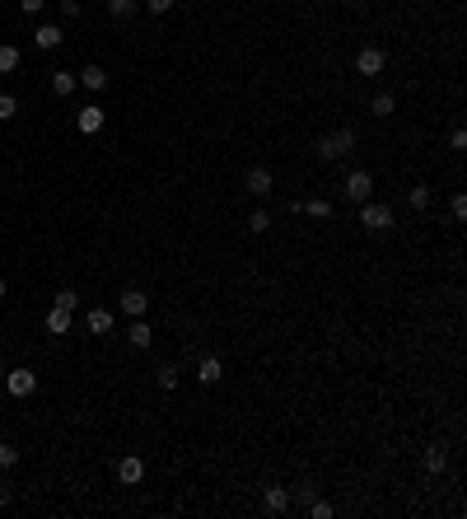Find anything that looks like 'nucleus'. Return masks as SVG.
Masks as SVG:
<instances>
[{
  "label": "nucleus",
  "instance_id": "nucleus-5",
  "mask_svg": "<svg viewBox=\"0 0 467 519\" xmlns=\"http://www.w3.org/2000/svg\"><path fill=\"white\" fill-rule=\"evenodd\" d=\"M5 388H10L14 398H28L38 388V374L33 370H5Z\"/></svg>",
  "mask_w": 467,
  "mask_h": 519
},
{
  "label": "nucleus",
  "instance_id": "nucleus-14",
  "mask_svg": "<svg viewBox=\"0 0 467 519\" xmlns=\"http://www.w3.org/2000/svg\"><path fill=\"white\" fill-rule=\"evenodd\" d=\"M449 468V449L444 444H430V449H425V473H444Z\"/></svg>",
  "mask_w": 467,
  "mask_h": 519
},
{
  "label": "nucleus",
  "instance_id": "nucleus-20",
  "mask_svg": "<svg viewBox=\"0 0 467 519\" xmlns=\"http://www.w3.org/2000/svg\"><path fill=\"white\" fill-rule=\"evenodd\" d=\"M75 84H79V80H75V75H66V70H56V75H52V89L61 94V99H66V94H75Z\"/></svg>",
  "mask_w": 467,
  "mask_h": 519
},
{
  "label": "nucleus",
  "instance_id": "nucleus-24",
  "mask_svg": "<svg viewBox=\"0 0 467 519\" xmlns=\"http://www.w3.org/2000/svg\"><path fill=\"white\" fill-rule=\"evenodd\" d=\"M14 463H19V449L10 440H0V468H14Z\"/></svg>",
  "mask_w": 467,
  "mask_h": 519
},
{
  "label": "nucleus",
  "instance_id": "nucleus-11",
  "mask_svg": "<svg viewBox=\"0 0 467 519\" xmlns=\"http://www.w3.org/2000/svg\"><path fill=\"white\" fill-rule=\"evenodd\" d=\"M248 192H253V197H267L271 192V169H248Z\"/></svg>",
  "mask_w": 467,
  "mask_h": 519
},
{
  "label": "nucleus",
  "instance_id": "nucleus-4",
  "mask_svg": "<svg viewBox=\"0 0 467 519\" xmlns=\"http://www.w3.org/2000/svg\"><path fill=\"white\" fill-rule=\"evenodd\" d=\"M341 192L346 197H351V202H369V192H374V178H369V173L365 169H356V173H351V178H346V187H341Z\"/></svg>",
  "mask_w": 467,
  "mask_h": 519
},
{
  "label": "nucleus",
  "instance_id": "nucleus-9",
  "mask_svg": "<svg viewBox=\"0 0 467 519\" xmlns=\"http://www.w3.org/2000/svg\"><path fill=\"white\" fill-rule=\"evenodd\" d=\"M117 477H122L126 486H136V482H141V477H145V459H136V454H126V459L117 463Z\"/></svg>",
  "mask_w": 467,
  "mask_h": 519
},
{
  "label": "nucleus",
  "instance_id": "nucleus-29",
  "mask_svg": "<svg viewBox=\"0 0 467 519\" xmlns=\"http://www.w3.org/2000/svg\"><path fill=\"white\" fill-rule=\"evenodd\" d=\"M295 496H300V501H304V506H309V501H313V496H318V486H313V482H300V486H295Z\"/></svg>",
  "mask_w": 467,
  "mask_h": 519
},
{
  "label": "nucleus",
  "instance_id": "nucleus-25",
  "mask_svg": "<svg viewBox=\"0 0 467 519\" xmlns=\"http://www.w3.org/2000/svg\"><path fill=\"white\" fill-rule=\"evenodd\" d=\"M248 229H253V234H267V229H271V215H267V211H253Z\"/></svg>",
  "mask_w": 467,
  "mask_h": 519
},
{
  "label": "nucleus",
  "instance_id": "nucleus-22",
  "mask_svg": "<svg viewBox=\"0 0 467 519\" xmlns=\"http://www.w3.org/2000/svg\"><path fill=\"white\" fill-rule=\"evenodd\" d=\"M14 113H19V99L14 94H0V122H10Z\"/></svg>",
  "mask_w": 467,
  "mask_h": 519
},
{
  "label": "nucleus",
  "instance_id": "nucleus-28",
  "mask_svg": "<svg viewBox=\"0 0 467 519\" xmlns=\"http://www.w3.org/2000/svg\"><path fill=\"white\" fill-rule=\"evenodd\" d=\"M407 202H412L416 211H425V206H430V187H412V197H407Z\"/></svg>",
  "mask_w": 467,
  "mask_h": 519
},
{
  "label": "nucleus",
  "instance_id": "nucleus-3",
  "mask_svg": "<svg viewBox=\"0 0 467 519\" xmlns=\"http://www.w3.org/2000/svg\"><path fill=\"white\" fill-rule=\"evenodd\" d=\"M360 225H365L369 234H383V229H392V206L360 202Z\"/></svg>",
  "mask_w": 467,
  "mask_h": 519
},
{
  "label": "nucleus",
  "instance_id": "nucleus-1",
  "mask_svg": "<svg viewBox=\"0 0 467 519\" xmlns=\"http://www.w3.org/2000/svg\"><path fill=\"white\" fill-rule=\"evenodd\" d=\"M70 314H75V290H61L56 305H52V314H47V332H52V337H66L70 332Z\"/></svg>",
  "mask_w": 467,
  "mask_h": 519
},
{
  "label": "nucleus",
  "instance_id": "nucleus-23",
  "mask_svg": "<svg viewBox=\"0 0 467 519\" xmlns=\"http://www.w3.org/2000/svg\"><path fill=\"white\" fill-rule=\"evenodd\" d=\"M159 388H178V365H159Z\"/></svg>",
  "mask_w": 467,
  "mask_h": 519
},
{
  "label": "nucleus",
  "instance_id": "nucleus-34",
  "mask_svg": "<svg viewBox=\"0 0 467 519\" xmlns=\"http://www.w3.org/2000/svg\"><path fill=\"white\" fill-rule=\"evenodd\" d=\"M0 300H5V276H0Z\"/></svg>",
  "mask_w": 467,
  "mask_h": 519
},
{
  "label": "nucleus",
  "instance_id": "nucleus-31",
  "mask_svg": "<svg viewBox=\"0 0 467 519\" xmlns=\"http://www.w3.org/2000/svg\"><path fill=\"white\" fill-rule=\"evenodd\" d=\"M145 5H150V14H168L173 10V0H145Z\"/></svg>",
  "mask_w": 467,
  "mask_h": 519
},
{
  "label": "nucleus",
  "instance_id": "nucleus-32",
  "mask_svg": "<svg viewBox=\"0 0 467 519\" xmlns=\"http://www.w3.org/2000/svg\"><path fill=\"white\" fill-rule=\"evenodd\" d=\"M19 10L23 14H38V10H43V0H19Z\"/></svg>",
  "mask_w": 467,
  "mask_h": 519
},
{
  "label": "nucleus",
  "instance_id": "nucleus-12",
  "mask_svg": "<svg viewBox=\"0 0 467 519\" xmlns=\"http://www.w3.org/2000/svg\"><path fill=\"white\" fill-rule=\"evenodd\" d=\"M126 342H131L136 351H145L150 342H155V332H150V323H145V318H136V323H131V332H126Z\"/></svg>",
  "mask_w": 467,
  "mask_h": 519
},
{
  "label": "nucleus",
  "instance_id": "nucleus-18",
  "mask_svg": "<svg viewBox=\"0 0 467 519\" xmlns=\"http://www.w3.org/2000/svg\"><path fill=\"white\" fill-rule=\"evenodd\" d=\"M392 108H397L392 94H374V99H369V113H374V117H392Z\"/></svg>",
  "mask_w": 467,
  "mask_h": 519
},
{
  "label": "nucleus",
  "instance_id": "nucleus-8",
  "mask_svg": "<svg viewBox=\"0 0 467 519\" xmlns=\"http://www.w3.org/2000/svg\"><path fill=\"white\" fill-rule=\"evenodd\" d=\"M117 305H122V314L145 318V309H150V295H145V290H122V300H117Z\"/></svg>",
  "mask_w": 467,
  "mask_h": 519
},
{
  "label": "nucleus",
  "instance_id": "nucleus-21",
  "mask_svg": "<svg viewBox=\"0 0 467 519\" xmlns=\"http://www.w3.org/2000/svg\"><path fill=\"white\" fill-rule=\"evenodd\" d=\"M108 10L117 14V19H131V14L141 10V0H108Z\"/></svg>",
  "mask_w": 467,
  "mask_h": 519
},
{
  "label": "nucleus",
  "instance_id": "nucleus-27",
  "mask_svg": "<svg viewBox=\"0 0 467 519\" xmlns=\"http://www.w3.org/2000/svg\"><path fill=\"white\" fill-rule=\"evenodd\" d=\"M309 515L313 519H332V501H318V496H313L309 501Z\"/></svg>",
  "mask_w": 467,
  "mask_h": 519
},
{
  "label": "nucleus",
  "instance_id": "nucleus-2",
  "mask_svg": "<svg viewBox=\"0 0 467 519\" xmlns=\"http://www.w3.org/2000/svg\"><path fill=\"white\" fill-rule=\"evenodd\" d=\"M351 150H356V131H351V126H341V131H327L323 141H318V155H323V159H346Z\"/></svg>",
  "mask_w": 467,
  "mask_h": 519
},
{
  "label": "nucleus",
  "instance_id": "nucleus-10",
  "mask_svg": "<svg viewBox=\"0 0 467 519\" xmlns=\"http://www.w3.org/2000/svg\"><path fill=\"white\" fill-rule=\"evenodd\" d=\"M84 323H89V332H99V337H108V332H112V323H117V318H112V309H89V318H84Z\"/></svg>",
  "mask_w": 467,
  "mask_h": 519
},
{
  "label": "nucleus",
  "instance_id": "nucleus-15",
  "mask_svg": "<svg viewBox=\"0 0 467 519\" xmlns=\"http://www.w3.org/2000/svg\"><path fill=\"white\" fill-rule=\"evenodd\" d=\"M79 84L99 94V89H108V75H103V66H84V70H79Z\"/></svg>",
  "mask_w": 467,
  "mask_h": 519
},
{
  "label": "nucleus",
  "instance_id": "nucleus-13",
  "mask_svg": "<svg viewBox=\"0 0 467 519\" xmlns=\"http://www.w3.org/2000/svg\"><path fill=\"white\" fill-rule=\"evenodd\" d=\"M33 43L43 47V52H56V47H61V28H56V23H43V28L33 33Z\"/></svg>",
  "mask_w": 467,
  "mask_h": 519
},
{
  "label": "nucleus",
  "instance_id": "nucleus-17",
  "mask_svg": "<svg viewBox=\"0 0 467 519\" xmlns=\"http://www.w3.org/2000/svg\"><path fill=\"white\" fill-rule=\"evenodd\" d=\"M99 126H103V108H94V103H89V108H79V131L94 136Z\"/></svg>",
  "mask_w": 467,
  "mask_h": 519
},
{
  "label": "nucleus",
  "instance_id": "nucleus-30",
  "mask_svg": "<svg viewBox=\"0 0 467 519\" xmlns=\"http://www.w3.org/2000/svg\"><path fill=\"white\" fill-rule=\"evenodd\" d=\"M449 211H454V220H467V197H454V202H449Z\"/></svg>",
  "mask_w": 467,
  "mask_h": 519
},
{
  "label": "nucleus",
  "instance_id": "nucleus-6",
  "mask_svg": "<svg viewBox=\"0 0 467 519\" xmlns=\"http://www.w3.org/2000/svg\"><path fill=\"white\" fill-rule=\"evenodd\" d=\"M262 506H267L271 515H285V510H290V486L267 482V486H262Z\"/></svg>",
  "mask_w": 467,
  "mask_h": 519
},
{
  "label": "nucleus",
  "instance_id": "nucleus-33",
  "mask_svg": "<svg viewBox=\"0 0 467 519\" xmlns=\"http://www.w3.org/2000/svg\"><path fill=\"white\" fill-rule=\"evenodd\" d=\"M0 388H5V365H0Z\"/></svg>",
  "mask_w": 467,
  "mask_h": 519
},
{
  "label": "nucleus",
  "instance_id": "nucleus-7",
  "mask_svg": "<svg viewBox=\"0 0 467 519\" xmlns=\"http://www.w3.org/2000/svg\"><path fill=\"white\" fill-rule=\"evenodd\" d=\"M356 70L360 75H378V70H383V52H378V47H360L356 52Z\"/></svg>",
  "mask_w": 467,
  "mask_h": 519
},
{
  "label": "nucleus",
  "instance_id": "nucleus-26",
  "mask_svg": "<svg viewBox=\"0 0 467 519\" xmlns=\"http://www.w3.org/2000/svg\"><path fill=\"white\" fill-rule=\"evenodd\" d=\"M304 211H309V215H318V220H327V215H332V202H323V197H313V202L304 206Z\"/></svg>",
  "mask_w": 467,
  "mask_h": 519
},
{
  "label": "nucleus",
  "instance_id": "nucleus-16",
  "mask_svg": "<svg viewBox=\"0 0 467 519\" xmlns=\"http://www.w3.org/2000/svg\"><path fill=\"white\" fill-rule=\"evenodd\" d=\"M220 374H224V365L215 361V356H206V361L197 365V379H201V384H220Z\"/></svg>",
  "mask_w": 467,
  "mask_h": 519
},
{
  "label": "nucleus",
  "instance_id": "nucleus-19",
  "mask_svg": "<svg viewBox=\"0 0 467 519\" xmlns=\"http://www.w3.org/2000/svg\"><path fill=\"white\" fill-rule=\"evenodd\" d=\"M14 66H19V47H10V43H0V75H10Z\"/></svg>",
  "mask_w": 467,
  "mask_h": 519
}]
</instances>
